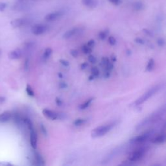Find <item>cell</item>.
<instances>
[{
	"mask_svg": "<svg viewBox=\"0 0 166 166\" xmlns=\"http://www.w3.org/2000/svg\"><path fill=\"white\" fill-rule=\"evenodd\" d=\"M165 113V106L164 105L163 107H161L160 108H159L158 110H157L156 111H155L153 113H152L149 116H148L145 119H144L143 121H142L139 124H138L136 126V130L142 129L143 128H145L147 126L156 123L157 121H158L162 118L164 116Z\"/></svg>",
	"mask_w": 166,
	"mask_h": 166,
	"instance_id": "6da1fadb",
	"label": "cell"
},
{
	"mask_svg": "<svg viewBox=\"0 0 166 166\" xmlns=\"http://www.w3.org/2000/svg\"><path fill=\"white\" fill-rule=\"evenodd\" d=\"M118 121H114L105 125L99 126L98 127L93 129L92 131L91 132V138H96L104 136V135L107 134L108 132H110L113 127H115V126L118 124Z\"/></svg>",
	"mask_w": 166,
	"mask_h": 166,
	"instance_id": "7a4b0ae2",
	"label": "cell"
},
{
	"mask_svg": "<svg viewBox=\"0 0 166 166\" xmlns=\"http://www.w3.org/2000/svg\"><path fill=\"white\" fill-rule=\"evenodd\" d=\"M162 86H163V85L161 83V84L156 85L153 87H152L150 90H148L147 92L144 94L142 97L138 98L136 101L133 103V104L134 106L140 105V104H143L144 102L147 101L148 99L152 97V96L155 95L157 92H158V91L161 89V88H162Z\"/></svg>",
	"mask_w": 166,
	"mask_h": 166,
	"instance_id": "3957f363",
	"label": "cell"
},
{
	"mask_svg": "<svg viewBox=\"0 0 166 166\" xmlns=\"http://www.w3.org/2000/svg\"><path fill=\"white\" fill-rule=\"evenodd\" d=\"M146 152V148H139L138 149L134 151L131 152L128 157V160L135 163L136 161L141 160L145 155Z\"/></svg>",
	"mask_w": 166,
	"mask_h": 166,
	"instance_id": "277c9868",
	"label": "cell"
},
{
	"mask_svg": "<svg viewBox=\"0 0 166 166\" xmlns=\"http://www.w3.org/2000/svg\"><path fill=\"white\" fill-rule=\"evenodd\" d=\"M152 134V131H147V132H144L139 136L130 139V142L132 143H142L145 142L147 139L150 138L151 135Z\"/></svg>",
	"mask_w": 166,
	"mask_h": 166,
	"instance_id": "5b68a950",
	"label": "cell"
},
{
	"mask_svg": "<svg viewBox=\"0 0 166 166\" xmlns=\"http://www.w3.org/2000/svg\"><path fill=\"white\" fill-rule=\"evenodd\" d=\"M47 25H43V24H37L34 25L32 27V33L34 35H40L43 33H45L48 30Z\"/></svg>",
	"mask_w": 166,
	"mask_h": 166,
	"instance_id": "8992f818",
	"label": "cell"
},
{
	"mask_svg": "<svg viewBox=\"0 0 166 166\" xmlns=\"http://www.w3.org/2000/svg\"><path fill=\"white\" fill-rule=\"evenodd\" d=\"M63 15V12L60 11H55L49 13L45 16V20L47 21H53L59 19Z\"/></svg>",
	"mask_w": 166,
	"mask_h": 166,
	"instance_id": "52a82bcc",
	"label": "cell"
},
{
	"mask_svg": "<svg viewBox=\"0 0 166 166\" xmlns=\"http://www.w3.org/2000/svg\"><path fill=\"white\" fill-rule=\"evenodd\" d=\"M42 113L43 116H45L47 118H49L51 120H55L59 119V113L56 112L55 111H52L51 110H49L47 108L43 109Z\"/></svg>",
	"mask_w": 166,
	"mask_h": 166,
	"instance_id": "ba28073f",
	"label": "cell"
},
{
	"mask_svg": "<svg viewBox=\"0 0 166 166\" xmlns=\"http://www.w3.org/2000/svg\"><path fill=\"white\" fill-rule=\"evenodd\" d=\"M27 22H28L27 19L18 18V19H15L14 20L11 21V25L12 27L18 28V27H21V26L25 25Z\"/></svg>",
	"mask_w": 166,
	"mask_h": 166,
	"instance_id": "9c48e42d",
	"label": "cell"
},
{
	"mask_svg": "<svg viewBox=\"0 0 166 166\" xmlns=\"http://www.w3.org/2000/svg\"><path fill=\"white\" fill-rule=\"evenodd\" d=\"M30 143L31 147L35 149L37 146V134L34 129L30 130Z\"/></svg>",
	"mask_w": 166,
	"mask_h": 166,
	"instance_id": "30bf717a",
	"label": "cell"
},
{
	"mask_svg": "<svg viewBox=\"0 0 166 166\" xmlns=\"http://www.w3.org/2000/svg\"><path fill=\"white\" fill-rule=\"evenodd\" d=\"M8 56V58L11 60L19 59L21 56V51L19 49L12 50L9 52Z\"/></svg>",
	"mask_w": 166,
	"mask_h": 166,
	"instance_id": "8fae6325",
	"label": "cell"
},
{
	"mask_svg": "<svg viewBox=\"0 0 166 166\" xmlns=\"http://www.w3.org/2000/svg\"><path fill=\"white\" fill-rule=\"evenodd\" d=\"M78 32H79V28L75 27V28L72 29H70V30H68V31H66V32H65V33L64 34L63 38H65V39L70 38H72V37L75 36V34H77Z\"/></svg>",
	"mask_w": 166,
	"mask_h": 166,
	"instance_id": "7c38bea8",
	"label": "cell"
},
{
	"mask_svg": "<svg viewBox=\"0 0 166 166\" xmlns=\"http://www.w3.org/2000/svg\"><path fill=\"white\" fill-rule=\"evenodd\" d=\"M82 3L86 7L94 8L97 6V0H82Z\"/></svg>",
	"mask_w": 166,
	"mask_h": 166,
	"instance_id": "4fadbf2b",
	"label": "cell"
},
{
	"mask_svg": "<svg viewBox=\"0 0 166 166\" xmlns=\"http://www.w3.org/2000/svg\"><path fill=\"white\" fill-rule=\"evenodd\" d=\"M34 157H35V165H45V160L43 158L42 155L38 152H34Z\"/></svg>",
	"mask_w": 166,
	"mask_h": 166,
	"instance_id": "5bb4252c",
	"label": "cell"
},
{
	"mask_svg": "<svg viewBox=\"0 0 166 166\" xmlns=\"http://www.w3.org/2000/svg\"><path fill=\"white\" fill-rule=\"evenodd\" d=\"M165 142V134H160L158 136H156L151 140V142L155 144H160L163 143Z\"/></svg>",
	"mask_w": 166,
	"mask_h": 166,
	"instance_id": "9a60e30c",
	"label": "cell"
},
{
	"mask_svg": "<svg viewBox=\"0 0 166 166\" xmlns=\"http://www.w3.org/2000/svg\"><path fill=\"white\" fill-rule=\"evenodd\" d=\"M11 118V113L9 112H4L0 114V122L5 123L9 121Z\"/></svg>",
	"mask_w": 166,
	"mask_h": 166,
	"instance_id": "2e32d148",
	"label": "cell"
},
{
	"mask_svg": "<svg viewBox=\"0 0 166 166\" xmlns=\"http://www.w3.org/2000/svg\"><path fill=\"white\" fill-rule=\"evenodd\" d=\"M132 8L135 11H142L144 8V4L140 2V1H138L134 2L132 5Z\"/></svg>",
	"mask_w": 166,
	"mask_h": 166,
	"instance_id": "e0dca14e",
	"label": "cell"
},
{
	"mask_svg": "<svg viewBox=\"0 0 166 166\" xmlns=\"http://www.w3.org/2000/svg\"><path fill=\"white\" fill-rule=\"evenodd\" d=\"M94 98L88 99L86 102H85L84 103H82V104H81L80 107H79V108L81 109V110H85V109H86V108H88L90 105V104L91 103V102L94 101Z\"/></svg>",
	"mask_w": 166,
	"mask_h": 166,
	"instance_id": "ac0fdd59",
	"label": "cell"
},
{
	"mask_svg": "<svg viewBox=\"0 0 166 166\" xmlns=\"http://www.w3.org/2000/svg\"><path fill=\"white\" fill-rule=\"evenodd\" d=\"M154 65H155V60L152 59H151L149 60H148V62L147 64V68H146V70L147 72L152 71V69L154 68Z\"/></svg>",
	"mask_w": 166,
	"mask_h": 166,
	"instance_id": "d6986e66",
	"label": "cell"
},
{
	"mask_svg": "<svg viewBox=\"0 0 166 166\" xmlns=\"http://www.w3.org/2000/svg\"><path fill=\"white\" fill-rule=\"evenodd\" d=\"M86 119H81V118H78L75 121H74L73 124L75 126H81L83 124H85L86 122Z\"/></svg>",
	"mask_w": 166,
	"mask_h": 166,
	"instance_id": "ffe728a7",
	"label": "cell"
},
{
	"mask_svg": "<svg viewBox=\"0 0 166 166\" xmlns=\"http://www.w3.org/2000/svg\"><path fill=\"white\" fill-rule=\"evenodd\" d=\"M52 53V49H51L50 47H47L45 49L44 53H43V58L45 59H47L49 57Z\"/></svg>",
	"mask_w": 166,
	"mask_h": 166,
	"instance_id": "44dd1931",
	"label": "cell"
},
{
	"mask_svg": "<svg viewBox=\"0 0 166 166\" xmlns=\"http://www.w3.org/2000/svg\"><path fill=\"white\" fill-rule=\"evenodd\" d=\"M26 92H27L28 95L31 96V97L34 95V91L32 89V87L29 85H27V86H26Z\"/></svg>",
	"mask_w": 166,
	"mask_h": 166,
	"instance_id": "7402d4cb",
	"label": "cell"
},
{
	"mask_svg": "<svg viewBox=\"0 0 166 166\" xmlns=\"http://www.w3.org/2000/svg\"><path fill=\"white\" fill-rule=\"evenodd\" d=\"M108 34V30H103V31H101L99 33V38L101 39V40H104L107 37Z\"/></svg>",
	"mask_w": 166,
	"mask_h": 166,
	"instance_id": "603a6c76",
	"label": "cell"
},
{
	"mask_svg": "<svg viewBox=\"0 0 166 166\" xmlns=\"http://www.w3.org/2000/svg\"><path fill=\"white\" fill-rule=\"evenodd\" d=\"M24 122H25V123L26 125H27L28 129H29L30 130H31L34 129H33V123H32L31 120H29V119H28V118H25V119L24 120Z\"/></svg>",
	"mask_w": 166,
	"mask_h": 166,
	"instance_id": "cb8c5ba5",
	"label": "cell"
},
{
	"mask_svg": "<svg viewBox=\"0 0 166 166\" xmlns=\"http://www.w3.org/2000/svg\"><path fill=\"white\" fill-rule=\"evenodd\" d=\"M82 51L84 52V53L85 54H89L90 53L91 51H92V49H91V48L88 47L87 45H84L82 47Z\"/></svg>",
	"mask_w": 166,
	"mask_h": 166,
	"instance_id": "d4e9b609",
	"label": "cell"
},
{
	"mask_svg": "<svg viewBox=\"0 0 166 166\" xmlns=\"http://www.w3.org/2000/svg\"><path fill=\"white\" fill-rule=\"evenodd\" d=\"M91 75H93L95 77H97L99 75V71L97 67H94L91 69Z\"/></svg>",
	"mask_w": 166,
	"mask_h": 166,
	"instance_id": "484cf974",
	"label": "cell"
},
{
	"mask_svg": "<svg viewBox=\"0 0 166 166\" xmlns=\"http://www.w3.org/2000/svg\"><path fill=\"white\" fill-rule=\"evenodd\" d=\"M108 42L111 46H114L116 44V38L114 37H112V36L108 38Z\"/></svg>",
	"mask_w": 166,
	"mask_h": 166,
	"instance_id": "4316f807",
	"label": "cell"
},
{
	"mask_svg": "<svg viewBox=\"0 0 166 166\" xmlns=\"http://www.w3.org/2000/svg\"><path fill=\"white\" fill-rule=\"evenodd\" d=\"M106 67V70H108V71H111L112 69H113V63L112 62H110V61L107 63V64L105 65Z\"/></svg>",
	"mask_w": 166,
	"mask_h": 166,
	"instance_id": "83f0119b",
	"label": "cell"
},
{
	"mask_svg": "<svg viewBox=\"0 0 166 166\" xmlns=\"http://www.w3.org/2000/svg\"><path fill=\"white\" fill-rule=\"evenodd\" d=\"M157 43H158V45L160 47H164L165 46V40L164 38H159L158 40H157Z\"/></svg>",
	"mask_w": 166,
	"mask_h": 166,
	"instance_id": "f1b7e54d",
	"label": "cell"
},
{
	"mask_svg": "<svg viewBox=\"0 0 166 166\" xmlns=\"http://www.w3.org/2000/svg\"><path fill=\"white\" fill-rule=\"evenodd\" d=\"M40 129H41V131H42V132L43 133V134L44 135V136H47V129L46 128V126L43 125V124H41Z\"/></svg>",
	"mask_w": 166,
	"mask_h": 166,
	"instance_id": "f546056e",
	"label": "cell"
},
{
	"mask_svg": "<svg viewBox=\"0 0 166 166\" xmlns=\"http://www.w3.org/2000/svg\"><path fill=\"white\" fill-rule=\"evenodd\" d=\"M88 60H89V62H91V63H92V64H94L96 62V61H97V59H96V58L95 57V56L94 55H89L88 56Z\"/></svg>",
	"mask_w": 166,
	"mask_h": 166,
	"instance_id": "4dcf8cb0",
	"label": "cell"
},
{
	"mask_svg": "<svg viewBox=\"0 0 166 166\" xmlns=\"http://www.w3.org/2000/svg\"><path fill=\"white\" fill-rule=\"evenodd\" d=\"M59 62H60L61 64L63 65L64 66H65V67H68V66H69V63L68 61L64 60V59H60L59 60Z\"/></svg>",
	"mask_w": 166,
	"mask_h": 166,
	"instance_id": "1f68e13d",
	"label": "cell"
},
{
	"mask_svg": "<svg viewBox=\"0 0 166 166\" xmlns=\"http://www.w3.org/2000/svg\"><path fill=\"white\" fill-rule=\"evenodd\" d=\"M7 3H0V12H3L5 11V9L7 7Z\"/></svg>",
	"mask_w": 166,
	"mask_h": 166,
	"instance_id": "d6a6232c",
	"label": "cell"
},
{
	"mask_svg": "<svg viewBox=\"0 0 166 166\" xmlns=\"http://www.w3.org/2000/svg\"><path fill=\"white\" fill-rule=\"evenodd\" d=\"M70 54H71L72 56H73V57L76 58L77 56H78V52L76 49H71L70 50Z\"/></svg>",
	"mask_w": 166,
	"mask_h": 166,
	"instance_id": "836d02e7",
	"label": "cell"
},
{
	"mask_svg": "<svg viewBox=\"0 0 166 166\" xmlns=\"http://www.w3.org/2000/svg\"><path fill=\"white\" fill-rule=\"evenodd\" d=\"M134 42L137 43H139V44H144V43H145V41H144L142 38H135Z\"/></svg>",
	"mask_w": 166,
	"mask_h": 166,
	"instance_id": "e575fe53",
	"label": "cell"
},
{
	"mask_svg": "<svg viewBox=\"0 0 166 166\" xmlns=\"http://www.w3.org/2000/svg\"><path fill=\"white\" fill-rule=\"evenodd\" d=\"M68 87V85L64 82H61L59 83V88L61 89H64Z\"/></svg>",
	"mask_w": 166,
	"mask_h": 166,
	"instance_id": "d590c367",
	"label": "cell"
},
{
	"mask_svg": "<svg viewBox=\"0 0 166 166\" xmlns=\"http://www.w3.org/2000/svg\"><path fill=\"white\" fill-rule=\"evenodd\" d=\"M111 3H112L113 5H118L121 3V0H108Z\"/></svg>",
	"mask_w": 166,
	"mask_h": 166,
	"instance_id": "8d00e7d4",
	"label": "cell"
},
{
	"mask_svg": "<svg viewBox=\"0 0 166 166\" xmlns=\"http://www.w3.org/2000/svg\"><path fill=\"white\" fill-rule=\"evenodd\" d=\"M108 62H109V59L108 57H104L102 59L101 64L103 65H106Z\"/></svg>",
	"mask_w": 166,
	"mask_h": 166,
	"instance_id": "74e56055",
	"label": "cell"
},
{
	"mask_svg": "<svg viewBox=\"0 0 166 166\" xmlns=\"http://www.w3.org/2000/svg\"><path fill=\"white\" fill-rule=\"evenodd\" d=\"M143 30L144 33H145L146 34H147V35L150 36V37L153 36V34H152V33L151 31V30H149L148 29H143Z\"/></svg>",
	"mask_w": 166,
	"mask_h": 166,
	"instance_id": "f35d334b",
	"label": "cell"
},
{
	"mask_svg": "<svg viewBox=\"0 0 166 166\" xmlns=\"http://www.w3.org/2000/svg\"><path fill=\"white\" fill-rule=\"evenodd\" d=\"M86 45L88 46V47L92 48L95 46V41L94 40H90L88 42V43H87Z\"/></svg>",
	"mask_w": 166,
	"mask_h": 166,
	"instance_id": "ab89813d",
	"label": "cell"
},
{
	"mask_svg": "<svg viewBox=\"0 0 166 166\" xmlns=\"http://www.w3.org/2000/svg\"><path fill=\"white\" fill-rule=\"evenodd\" d=\"M55 102H56V104H57L58 106H61L62 105V100H61L60 98L59 97H56L55 99Z\"/></svg>",
	"mask_w": 166,
	"mask_h": 166,
	"instance_id": "60d3db41",
	"label": "cell"
},
{
	"mask_svg": "<svg viewBox=\"0 0 166 166\" xmlns=\"http://www.w3.org/2000/svg\"><path fill=\"white\" fill-rule=\"evenodd\" d=\"M88 64L87 62H84V63H82L81 65V69H86L87 68H88Z\"/></svg>",
	"mask_w": 166,
	"mask_h": 166,
	"instance_id": "b9f144b4",
	"label": "cell"
},
{
	"mask_svg": "<svg viewBox=\"0 0 166 166\" xmlns=\"http://www.w3.org/2000/svg\"><path fill=\"white\" fill-rule=\"evenodd\" d=\"M29 59H26L25 61V64H24V68H25V69H28V68H29Z\"/></svg>",
	"mask_w": 166,
	"mask_h": 166,
	"instance_id": "7bdbcfd3",
	"label": "cell"
},
{
	"mask_svg": "<svg viewBox=\"0 0 166 166\" xmlns=\"http://www.w3.org/2000/svg\"><path fill=\"white\" fill-rule=\"evenodd\" d=\"M110 71H108V70H106L105 72H104V77L105 78H108L109 77H110Z\"/></svg>",
	"mask_w": 166,
	"mask_h": 166,
	"instance_id": "ee69618b",
	"label": "cell"
},
{
	"mask_svg": "<svg viewBox=\"0 0 166 166\" xmlns=\"http://www.w3.org/2000/svg\"><path fill=\"white\" fill-rule=\"evenodd\" d=\"M5 101V98L4 97H2V96H0V104H2Z\"/></svg>",
	"mask_w": 166,
	"mask_h": 166,
	"instance_id": "f6af8a7d",
	"label": "cell"
},
{
	"mask_svg": "<svg viewBox=\"0 0 166 166\" xmlns=\"http://www.w3.org/2000/svg\"><path fill=\"white\" fill-rule=\"evenodd\" d=\"M116 56L113 55L112 56V61L113 62H116Z\"/></svg>",
	"mask_w": 166,
	"mask_h": 166,
	"instance_id": "bcb514c9",
	"label": "cell"
},
{
	"mask_svg": "<svg viewBox=\"0 0 166 166\" xmlns=\"http://www.w3.org/2000/svg\"><path fill=\"white\" fill-rule=\"evenodd\" d=\"M94 78H95V77H94L93 75H91L89 77L88 79H89L90 81H92V80L94 79Z\"/></svg>",
	"mask_w": 166,
	"mask_h": 166,
	"instance_id": "7dc6e473",
	"label": "cell"
},
{
	"mask_svg": "<svg viewBox=\"0 0 166 166\" xmlns=\"http://www.w3.org/2000/svg\"><path fill=\"white\" fill-rule=\"evenodd\" d=\"M58 76L60 78H63V75H62V73H58Z\"/></svg>",
	"mask_w": 166,
	"mask_h": 166,
	"instance_id": "c3c4849f",
	"label": "cell"
},
{
	"mask_svg": "<svg viewBox=\"0 0 166 166\" xmlns=\"http://www.w3.org/2000/svg\"><path fill=\"white\" fill-rule=\"evenodd\" d=\"M17 2H24L25 0H16Z\"/></svg>",
	"mask_w": 166,
	"mask_h": 166,
	"instance_id": "681fc988",
	"label": "cell"
},
{
	"mask_svg": "<svg viewBox=\"0 0 166 166\" xmlns=\"http://www.w3.org/2000/svg\"><path fill=\"white\" fill-rule=\"evenodd\" d=\"M32 1H37V0H32Z\"/></svg>",
	"mask_w": 166,
	"mask_h": 166,
	"instance_id": "f907efd6",
	"label": "cell"
},
{
	"mask_svg": "<svg viewBox=\"0 0 166 166\" xmlns=\"http://www.w3.org/2000/svg\"><path fill=\"white\" fill-rule=\"evenodd\" d=\"M0 53H1V51H0Z\"/></svg>",
	"mask_w": 166,
	"mask_h": 166,
	"instance_id": "816d5d0a",
	"label": "cell"
}]
</instances>
